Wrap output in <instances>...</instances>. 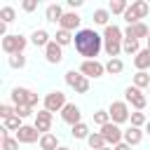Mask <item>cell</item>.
I'll use <instances>...</instances> for the list:
<instances>
[{
  "label": "cell",
  "mask_w": 150,
  "mask_h": 150,
  "mask_svg": "<svg viewBox=\"0 0 150 150\" xmlns=\"http://www.w3.org/2000/svg\"><path fill=\"white\" fill-rule=\"evenodd\" d=\"M63 7L59 5V2H52V5H47V9H45V16H47V21H52V23H59L61 19H63Z\"/></svg>",
  "instance_id": "ac0fdd59"
},
{
  "label": "cell",
  "mask_w": 150,
  "mask_h": 150,
  "mask_svg": "<svg viewBox=\"0 0 150 150\" xmlns=\"http://www.w3.org/2000/svg\"><path fill=\"white\" fill-rule=\"evenodd\" d=\"M12 115H16V110H14L12 105H7V103H2V105H0V117H2V120H9Z\"/></svg>",
  "instance_id": "74e56055"
},
{
  "label": "cell",
  "mask_w": 150,
  "mask_h": 150,
  "mask_svg": "<svg viewBox=\"0 0 150 150\" xmlns=\"http://www.w3.org/2000/svg\"><path fill=\"white\" fill-rule=\"evenodd\" d=\"M101 136L105 138V143H108L110 148H115L117 143L124 141V131H122L120 124H115V122H108L105 127H101Z\"/></svg>",
  "instance_id": "ba28073f"
},
{
  "label": "cell",
  "mask_w": 150,
  "mask_h": 150,
  "mask_svg": "<svg viewBox=\"0 0 150 150\" xmlns=\"http://www.w3.org/2000/svg\"><path fill=\"white\" fill-rule=\"evenodd\" d=\"M87 145H89L91 150H103L108 143H105V138L101 136V131H94V134H89V138H87Z\"/></svg>",
  "instance_id": "603a6c76"
},
{
  "label": "cell",
  "mask_w": 150,
  "mask_h": 150,
  "mask_svg": "<svg viewBox=\"0 0 150 150\" xmlns=\"http://www.w3.org/2000/svg\"><path fill=\"white\" fill-rule=\"evenodd\" d=\"M108 122H110V112H108V110H96V112H94V124L105 127Z\"/></svg>",
  "instance_id": "1f68e13d"
},
{
  "label": "cell",
  "mask_w": 150,
  "mask_h": 150,
  "mask_svg": "<svg viewBox=\"0 0 150 150\" xmlns=\"http://www.w3.org/2000/svg\"><path fill=\"white\" fill-rule=\"evenodd\" d=\"M134 66H136L138 70H148V68H150V49H148V47L141 49V52L134 56Z\"/></svg>",
  "instance_id": "7402d4cb"
},
{
  "label": "cell",
  "mask_w": 150,
  "mask_h": 150,
  "mask_svg": "<svg viewBox=\"0 0 150 150\" xmlns=\"http://www.w3.org/2000/svg\"><path fill=\"white\" fill-rule=\"evenodd\" d=\"M148 12H150V5H148L145 0H134V2L129 5V9L124 12V21H127V26H134V23H138L141 19H145Z\"/></svg>",
  "instance_id": "7a4b0ae2"
},
{
  "label": "cell",
  "mask_w": 150,
  "mask_h": 150,
  "mask_svg": "<svg viewBox=\"0 0 150 150\" xmlns=\"http://www.w3.org/2000/svg\"><path fill=\"white\" fill-rule=\"evenodd\" d=\"M66 84L75 89V94H87L89 91V77H84L80 70H68L66 73Z\"/></svg>",
  "instance_id": "5b68a950"
},
{
  "label": "cell",
  "mask_w": 150,
  "mask_h": 150,
  "mask_svg": "<svg viewBox=\"0 0 150 150\" xmlns=\"http://www.w3.org/2000/svg\"><path fill=\"white\" fill-rule=\"evenodd\" d=\"M124 101H127L131 108H136V110H143V108H145V103H148L145 94H143L138 87H134V84H129V87L124 89Z\"/></svg>",
  "instance_id": "9c48e42d"
},
{
  "label": "cell",
  "mask_w": 150,
  "mask_h": 150,
  "mask_svg": "<svg viewBox=\"0 0 150 150\" xmlns=\"http://www.w3.org/2000/svg\"><path fill=\"white\" fill-rule=\"evenodd\" d=\"M103 42H117V45H122V42H124V33H122V28L115 26V23L105 26V30H103Z\"/></svg>",
  "instance_id": "2e32d148"
},
{
  "label": "cell",
  "mask_w": 150,
  "mask_h": 150,
  "mask_svg": "<svg viewBox=\"0 0 150 150\" xmlns=\"http://www.w3.org/2000/svg\"><path fill=\"white\" fill-rule=\"evenodd\" d=\"M145 134L150 136V120H148V124H145Z\"/></svg>",
  "instance_id": "b9f144b4"
},
{
  "label": "cell",
  "mask_w": 150,
  "mask_h": 150,
  "mask_svg": "<svg viewBox=\"0 0 150 150\" xmlns=\"http://www.w3.org/2000/svg\"><path fill=\"white\" fill-rule=\"evenodd\" d=\"M80 5H82V0H68V7H73V9L80 7Z\"/></svg>",
  "instance_id": "60d3db41"
},
{
  "label": "cell",
  "mask_w": 150,
  "mask_h": 150,
  "mask_svg": "<svg viewBox=\"0 0 150 150\" xmlns=\"http://www.w3.org/2000/svg\"><path fill=\"white\" fill-rule=\"evenodd\" d=\"M9 96H12L14 105H30V108L38 105V94L30 91V89H26V87H14Z\"/></svg>",
  "instance_id": "277c9868"
},
{
  "label": "cell",
  "mask_w": 150,
  "mask_h": 150,
  "mask_svg": "<svg viewBox=\"0 0 150 150\" xmlns=\"http://www.w3.org/2000/svg\"><path fill=\"white\" fill-rule=\"evenodd\" d=\"M26 45H28V40H26L21 33H12V35L2 38V52L9 54V56H14V54H23Z\"/></svg>",
  "instance_id": "3957f363"
},
{
  "label": "cell",
  "mask_w": 150,
  "mask_h": 150,
  "mask_svg": "<svg viewBox=\"0 0 150 150\" xmlns=\"http://www.w3.org/2000/svg\"><path fill=\"white\" fill-rule=\"evenodd\" d=\"M21 127H23V124H21V117H19V115H12L9 120H5V129H7V131H19Z\"/></svg>",
  "instance_id": "836d02e7"
},
{
  "label": "cell",
  "mask_w": 150,
  "mask_h": 150,
  "mask_svg": "<svg viewBox=\"0 0 150 150\" xmlns=\"http://www.w3.org/2000/svg\"><path fill=\"white\" fill-rule=\"evenodd\" d=\"M134 87H138V89H150V75H148V70H138L136 75H134Z\"/></svg>",
  "instance_id": "cb8c5ba5"
},
{
  "label": "cell",
  "mask_w": 150,
  "mask_h": 150,
  "mask_svg": "<svg viewBox=\"0 0 150 150\" xmlns=\"http://www.w3.org/2000/svg\"><path fill=\"white\" fill-rule=\"evenodd\" d=\"M59 150H70V148H66V145H61V148H59Z\"/></svg>",
  "instance_id": "7bdbcfd3"
},
{
  "label": "cell",
  "mask_w": 150,
  "mask_h": 150,
  "mask_svg": "<svg viewBox=\"0 0 150 150\" xmlns=\"http://www.w3.org/2000/svg\"><path fill=\"white\" fill-rule=\"evenodd\" d=\"M141 141H143V129L129 127V129L124 131V143H127V145H138Z\"/></svg>",
  "instance_id": "ffe728a7"
},
{
  "label": "cell",
  "mask_w": 150,
  "mask_h": 150,
  "mask_svg": "<svg viewBox=\"0 0 150 150\" xmlns=\"http://www.w3.org/2000/svg\"><path fill=\"white\" fill-rule=\"evenodd\" d=\"M103 150H115V148H110V145H105V148H103Z\"/></svg>",
  "instance_id": "ee69618b"
},
{
  "label": "cell",
  "mask_w": 150,
  "mask_h": 150,
  "mask_svg": "<svg viewBox=\"0 0 150 150\" xmlns=\"http://www.w3.org/2000/svg\"><path fill=\"white\" fill-rule=\"evenodd\" d=\"M40 143V150H59L61 145H59V138H56V134H42V138L38 141Z\"/></svg>",
  "instance_id": "44dd1931"
},
{
  "label": "cell",
  "mask_w": 150,
  "mask_h": 150,
  "mask_svg": "<svg viewBox=\"0 0 150 150\" xmlns=\"http://www.w3.org/2000/svg\"><path fill=\"white\" fill-rule=\"evenodd\" d=\"M7 63H9V68L19 70V68H23V66H26V56H23V54H14V56H9V59H7Z\"/></svg>",
  "instance_id": "4dcf8cb0"
},
{
  "label": "cell",
  "mask_w": 150,
  "mask_h": 150,
  "mask_svg": "<svg viewBox=\"0 0 150 150\" xmlns=\"http://www.w3.org/2000/svg\"><path fill=\"white\" fill-rule=\"evenodd\" d=\"M129 122H131V127H145L148 124V120H145V115L141 112V110H136V112H131V117H129Z\"/></svg>",
  "instance_id": "d6a6232c"
},
{
  "label": "cell",
  "mask_w": 150,
  "mask_h": 150,
  "mask_svg": "<svg viewBox=\"0 0 150 150\" xmlns=\"http://www.w3.org/2000/svg\"><path fill=\"white\" fill-rule=\"evenodd\" d=\"M40 134H49V129H52V112L49 110H38L35 112V124H33Z\"/></svg>",
  "instance_id": "9a60e30c"
},
{
  "label": "cell",
  "mask_w": 150,
  "mask_h": 150,
  "mask_svg": "<svg viewBox=\"0 0 150 150\" xmlns=\"http://www.w3.org/2000/svg\"><path fill=\"white\" fill-rule=\"evenodd\" d=\"M30 42H33L35 47H42V49H45L52 40H49V33H47L45 28H35V30H33V35H30Z\"/></svg>",
  "instance_id": "d6986e66"
},
{
  "label": "cell",
  "mask_w": 150,
  "mask_h": 150,
  "mask_svg": "<svg viewBox=\"0 0 150 150\" xmlns=\"http://www.w3.org/2000/svg\"><path fill=\"white\" fill-rule=\"evenodd\" d=\"M127 9H129V2H127V0H112V2L108 5V12H112V14H122V16H124Z\"/></svg>",
  "instance_id": "484cf974"
},
{
  "label": "cell",
  "mask_w": 150,
  "mask_h": 150,
  "mask_svg": "<svg viewBox=\"0 0 150 150\" xmlns=\"http://www.w3.org/2000/svg\"><path fill=\"white\" fill-rule=\"evenodd\" d=\"M73 38H75V35H73L70 30L59 28V30H56V35H54V42H59L61 47H66V45H70V42H73Z\"/></svg>",
  "instance_id": "d4e9b609"
},
{
  "label": "cell",
  "mask_w": 150,
  "mask_h": 150,
  "mask_svg": "<svg viewBox=\"0 0 150 150\" xmlns=\"http://www.w3.org/2000/svg\"><path fill=\"white\" fill-rule=\"evenodd\" d=\"M2 150H19V141L12 138V136H5L2 138Z\"/></svg>",
  "instance_id": "8d00e7d4"
},
{
  "label": "cell",
  "mask_w": 150,
  "mask_h": 150,
  "mask_svg": "<svg viewBox=\"0 0 150 150\" xmlns=\"http://www.w3.org/2000/svg\"><path fill=\"white\" fill-rule=\"evenodd\" d=\"M14 16H16V12H14V7H2L0 9V19H2V23H12L14 21Z\"/></svg>",
  "instance_id": "e575fe53"
},
{
  "label": "cell",
  "mask_w": 150,
  "mask_h": 150,
  "mask_svg": "<svg viewBox=\"0 0 150 150\" xmlns=\"http://www.w3.org/2000/svg\"><path fill=\"white\" fill-rule=\"evenodd\" d=\"M105 70H108L110 75H120V73L124 70V63H122V59H108V63H105Z\"/></svg>",
  "instance_id": "4316f807"
},
{
  "label": "cell",
  "mask_w": 150,
  "mask_h": 150,
  "mask_svg": "<svg viewBox=\"0 0 150 150\" xmlns=\"http://www.w3.org/2000/svg\"><path fill=\"white\" fill-rule=\"evenodd\" d=\"M38 5H40L38 0H23V2H21V9H23V12H35Z\"/></svg>",
  "instance_id": "f35d334b"
},
{
  "label": "cell",
  "mask_w": 150,
  "mask_h": 150,
  "mask_svg": "<svg viewBox=\"0 0 150 150\" xmlns=\"http://www.w3.org/2000/svg\"><path fill=\"white\" fill-rule=\"evenodd\" d=\"M45 110H49V112H61L63 108H66V94L63 91H59V89H54V91H49L47 96H45Z\"/></svg>",
  "instance_id": "8992f818"
},
{
  "label": "cell",
  "mask_w": 150,
  "mask_h": 150,
  "mask_svg": "<svg viewBox=\"0 0 150 150\" xmlns=\"http://www.w3.org/2000/svg\"><path fill=\"white\" fill-rule=\"evenodd\" d=\"M122 52H127L129 56H136L141 49H138V40H124L122 42Z\"/></svg>",
  "instance_id": "f546056e"
},
{
  "label": "cell",
  "mask_w": 150,
  "mask_h": 150,
  "mask_svg": "<svg viewBox=\"0 0 150 150\" xmlns=\"http://www.w3.org/2000/svg\"><path fill=\"white\" fill-rule=\"evenodd\" d=\"M14 110H16V115H19L21 120H26V117H30V115H35L30 105H14Z\"/></svg>",
  "instance_id": "d590c367"
},
{
  "label": "cell",
  "mask_w": 150,
  "mask_h": 150,
  "mask_svg": "<svg viewBox=\"0 0 150 150\" xmlns=\"http://www.w3.org/2000/svg\"><path fill=\"white\" fill-rule=\"evenodd\" d=\"M70 136H73V138H89V127H87L84 122H80V124L70 127Z\"/></svg>",
  "instance_id": "83f0119b"
},
{
  "label": "cell",
  "mask_w": 150,
  "mask_h": 150,
  "mask_svg": "<svg viewBox=\"0 0 150 150\" xmlns=\"http://www.w3.org/2000/svg\"><path fill=\"white\" fill-rule=\"evenodd\" d=\"M19 143H35V141H40L42 138V134L35 129V127H28V124H23L19 131H16V136H14Z\"/></svg>",
  "instance_id": "4fadbf2b"
},
{
  "label": "cell",
  "mask_w": 150,
  "mask_h": 150,
  "mask_svg": "<svg viewBox=\"0 0 150 150\" xmlns=\"http://www.w3.org/2000/svg\"><path fill=\"white\" fill-rule=\"evenodd\" d=\"M148 49H150V35H148Z\"/></svg>",
  "instance_id": "f6af8a7d"
},
{
  "label": "cell",
  "mask_w": 150,
  "mask_h": 150,
  "mask_svg": "<svg viewBox=\"0 0 150 150\" xmlns=\"http://www.w3.org/2000/svg\"><path fill=\"white\" fill-rule=\"evenodd\" d=\"M80 21H82V16H80L77 12H66L63 19L59 21V26H61L63 30H75V28H80Z\"/></svg>",
  "instance_id": "e0dca14e"
},
{
  "label": "cell",
  "mask_w": 150,
  "mask_h": 150,
  "mask_svg": "<svg viewBox=\"0 0 150 150\" xmlns=\"http://www.w3.org/2000/svg\"><path fill=\"white\" fill-rule=\"evenodd\" d=\"M45 59H47V63H52V66H59L61 61H63V47L59 45V42H49L47 47H45Z\"/></svg>",
  "instance_id": "8fae6325"
},
{
  "label": "cell",
  "mask_w": 150,
  "mask_h": 150,
  "mask_svg": "<svg viewBox=\"0 0 150 150\" xmlns=\"http://www.w3.org/2000/svg\"><path fill=\"white\" fill-rule=\"evenodd\" d=\"M80 73L84 75V77H101L103 73H105V66L101 63V61H82L80 63Z\"/></svg>",
  "instance_id": "30bf717a"
},
{
  "label": "cell",
  "mask_w": 150,
  "mask_h": 150,
  "mask_svg": "<svg viewBox=\"0 0 150 150\" xmlns=\"http://www.w3.org/2000/svg\"><path fill=\"white\" fill-rule=\"evenodd\" d=\"M61 120H63L66 124L75 127V124L82 122V112H80V108H77L75 103H66V108L61 110Z\"/></svg>",
  "instance_id": "7c38bea8"
},
{
  "label": "cell",
  "mask_w": 150,
  "mask_h": 150,
  "mask_svg": "<svg viewBox=\"0 0 150 150\" xmlns=\"http://www.w3.org/2000/svg\"><path fill=\"white\" fill-rule=\"evenodd\" d=\"M115 150H131V145H127V143L122 141V143H117V145H115Z\"/></svg>",
  "instance_id": "ab89813d"
},
{
  "label": "cell",
  "mask_w": 150,
  "mask_h": 150,
  "mask_svg": "<svg viewBox=\"0 0 150 150\" xmlns=\"http://www.w3.org/2000/svg\"><path fill=\"white\" fill-rule=\"evenodd\" d=\"M108 112H110V122H115V124H122V122H127L131 117L127 101H112L110 108H108Z\"/></svg>",
  "instance_id": "52a82bcc"
},
{
  "label": "cell",
  "mask_w": 150,
  "mask_h": 150,
  "mask_svg": "<svg viewBox=\"0 0 150 150\" xmlns=\"http://www.w3.org/2000/svg\"><path fill=\"white\" fill-rule=\"evenodd\" d=\"M148 35H150V28L143 21H138L134 26H127V30H124V40H141V38H148Z\"/></svg>",
  "instance_id": "5bb4252c"
},
{
  "label": "cell",
  "mask_w": 150,
  "mask_h": 150,
  "mask_svg": "<svg viewBox=\"0 0 150 150\" xmlns=\"http://www.w3.org/2000/svg\"><path fill=\"white\" fill-rule=\"evenodd\" d=\"M108 19H110V12H108V9H94V23H98V26H110Z\"/></svg>",
  "instance_id": "f1b7e54d"
},
{
  "label": "cell",
  "mask_w": 150,
  "mask_h": 150,
  "mask_svg": "<svg viewBox=\"0 0 150 150\" xmlns=\"http://www.w3.org/2000/svg\"><path fill=\"white\" fill-rule=\"evenodd\" d=\"M75 52L84 56V61H96L98 52L103 49V35H98L94 28H80L73 38Z\"/></svg>",
  "instance_id": "6da1fadb"
}]
</instances>
